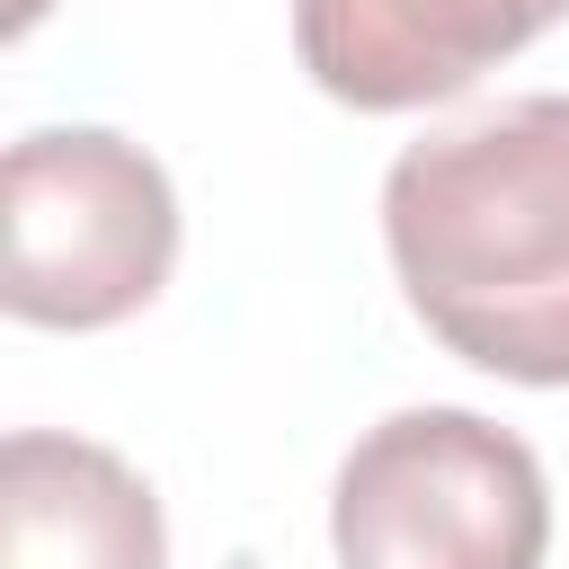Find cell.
<instances>
[{
	"instance_id": "cell-1",
	"label": "cell",
	"mask_w": 569,
	"mask_h": 569,
	"mask_svg": "<svg viewBox=\"0 0 569 569\" xmlns=\"http://www.w3.org/2000/svg\"><path fill=\"white\" fill-rule=\"evenodd\" d=\"M382 249L409 311L480 373L569 382V98H498L418 133L382 178Z\"/></svg>"
},
{
	"instance_id": "cell-3",
	"label": "cell",
	"mask_w": 569,
	"mask_h": 569,
	"mask_svg": "<svg viewBox=\"0 0 569 569\" xmlns=\"http://www.w3.org/2000/svg\"><path fill=\"white\" fill-rule=\"evenodd\" d=\"M329 551L338 569H542L551 480L480 409H391L338 462Z\"/></svg>"
},
{
	"instance_id": "cell-6",
	"label": "cell",
	"mask_w": 569,
	"mask_h": 569,
	"mask_svg": "<svg viewBox=\"0 0 569 569\" xmlns=\"http://www.w3.org/2000/svg\"><path fill=\"white\" fill-rule=\"evenodd\" d=\"M36 18H44V0H9V36H27Z\"/></svg>"
},
{
	"instance_id": "cell-5",
	"label": "cell",
	"mask_w": 569,
	"mask_h": 569,
	"mask_svg": "<svg viewBox=\"0 0 569 569\" xmlns=\"http://www.w3.org/2000/svg\"><path fill=\"white\" fill-rule=\"evenodd\" d=\"M0 569H169L151 480L116 445L18 427L0 445Z\"/></svg>"
},
{
	"instance_id": "cell-4",
	"label": "cell",
	"mask_w": 569,
	"mask_h": 569,
	"mask_svg": "<svg viewBox=\"0 0 569 569\" xmlns=\"http://www.w3.org/2000/svg\"><path fill=\"white\" fill-rule=\"evenodd\" d=\"M560 18L569 0H293V53L338 107L400 116L471 89Z\"/></svg>"
},
{
	"instance_id": "cell-2",
	"label": "cell",
	"mask_w": 569,
	"mask_h": 569,
	"mask_svg": "<svg viewBox=\"0 0 569 569\" xmlns=\"http://www.w3.org/2000/svg\"><path fill=\"white\" fill-rule=\"evenodd\" d=\"M0 240L27 329H116L178 267V187L116 124H36L0 160Z\"/></svg>"
}]
</instances>
